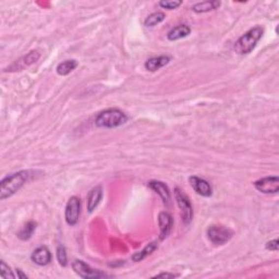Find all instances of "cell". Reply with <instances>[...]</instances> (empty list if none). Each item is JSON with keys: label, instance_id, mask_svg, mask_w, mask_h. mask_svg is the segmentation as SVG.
Masks as SVG:
<instances>
[{"label": "cell", "instance_id": "obj_1", "mask_svg": "<svg viewBox=\"0 0 279 279\" xmlns=\"http://www.w3.org/2000/svg\"><path fill=\"white\" fill-rule=\"evenodd\" d=\"M32 176V171L22 170L12 174L0 182V200L3 201L16 194L21 187L27 184Z\"/></svg>", "mask_w": 279, "mask_h": 279}, {"label": "cell", "instance_id": "obj_2", "mask_svg": "<svg viewBox=\"0 0 279 279\" xmlns=\"http://www.w3.org/2000/svg\"><path fill=\"white\" fill-rule=\"evenodd\" d=\"M128 121V117L118 108H109L100 111L96 116L95 124L99 128L106 129H114L124 124Z\"/></svg>", "mask_w": 279, "mask_h": 279}, {"label": "cell", "instance_id": "obj_3", "mask_svg": "<svg viewBox=\"0 0 279 279\" xmlns=\"http://www.w3.org/2000/svg\"><path fill=\"white\" fill-rule=\"evenodd\" d=\"M264 30L261 27H255L248 30L235 44V52L239 55L250 54L263 36Z\"/></svg>", "mask_w": 279, "mask_h": 279}, {"label": "cell", "instance_id": "obj_4", "mask_svg": "<svg viewBox=\"0 0 279 279\" xmlns=\"http://www.w3.org/2000/svg\"><path fill=\"white\" fill-rule=\"evenodd\" d=\"M71 267H72L73 272L77 274L78 276L81 278L85 279H97V278H106L110 277L106 273H103L98 270H94V268L88 265L85 262L81 260H75L71 264Z\"/></svg>", "mask_w": 279, "mask_h": 279}, {"label": "cell", "instance_id": "obj_5", "mask_svg": "<svg viewBox=\"0 0 279 279\" xmlns=\"http://www.w3.org/2000/svg\"><path fill=\"white\" fill-rule=\"evenodd\" d=\"M175 199L178 207L181 212V218L185 224H190L191 220L193 219V209H192L191 202L184 192H182L179 187L175 189Z\"/></svg>", "mask_w": 279, "mask_h": 279}, {"label": "cell", "instance_id": "obj_6", "mask_svg": "<svg viewBox=\"0 0 279 279\" xmlns=\"http://www.w3.org/2000/svg\"><path fill=\"white\" fill-rule=\"evenodd\" d=\"M40 58V54L37 50H32L28 55H24L23 57L16 60L12 64H10L8 68L4 69V72H17L29 68L30 65L34 64Z\"/></svg>", "mask_w": 279, "mask_h": 279}, {"label": "cell", "instance_id": "obj_7", "mask_svg": "<svg viewBox=\"0 0 279 279\" xmlns=\"http://www.w3.org/2000/svg\"><path fill=\"white\" fill-rule=\"evenodd\" d=\"M207 236L213 245L222 246L231 239L232 231L222 226H212L207 230Z\"/></svg>", "mask_w": 279, "mask_h": 279}, {"label": "cell", "instance_id": "obj_8", "mask_svg": "<svg viewBox=\"0 0 279 279\" xmlns=\"http://www.w3.org/2000/svg\"><path fill=\"white\" fill-rule=\"evenodd\" d=\"M81 214V201L78 196H71L65 206L64 217L69 226L78 224Z\"/></svg>", "mask_w": 279, "mask_h": 279}, {"label": "cell", "instance_id": "obj_9", "mask_svg": "<svg viewBox=\"0 0 279 279\" xmlns=\"http://www.w3.org/2000/svg\"><path fill=\"white\" fill-rule=\"evenodd\" d=\"M253 185L257 191L264 194H275L279 191V178L277 176L258 179Z\"/></svg>", "mask_w": 279, "mask_h": 279}, {"label": "cell", "instance_id": "obj_10", "mask_svg": "<svg viewBox=\"0 0 279 279\" xmlns=\"http://www.w3.org/2000/svg\"><path fill=\"white\" fill-rule=\"evenodd\" d=\"M190 185L193 187V190L197 194H200L204 197H210L213 194V189L211 185L205 179L200 178V177L192 176L189 178Z\"/></svg>", "mask_w": 279, "mask_h": 279}, {"label": "cell", "instance_id": "obj_11", "mask_svg": "<svg viewBox=\"0 0 279 279\" xmlns=\"http://www.w3.org/2000/svg\"><path fill=\"white\" fill-rule=\"evenodd\" d=\"M158 225H159V239L165 240L172 229L174 219L172 216L167 212H161L158 215Z\"/></svg>", "mask_w": 279, "mask_h": 279}, {"label": "cell", "instance_id": "obj_12", "mask_svg": "<svg viewBox=\"0 0 279 279\" xmlns=\"http://www.w3.org/2000/svg\"><path fill=\"white\" fill-rule=\"evenodd\" d=\"M31 260L36 264V265L46 266L52 262L53 255L47 247H39L32 253Z\"/></svg>", "mask_w": 279, "mask_h": 279}, {"label": "cell", "instance_id": "obj_13", "mask_svg": "<svg viewBox=\"0 0 279 279\" xmlns=\"http://www.w3.org/2000/svg\"><path fill=\"white\" fill-rule=\"evenodd\" d=\"M149 186L160 196V199L163 200L164 204L166 206L170 205V191L168 189V186H167L164 182L152 180L149 182Z\"/></svg>", "mask_w": 279, "mask_h": 279}, {"label": "cell", "instance_id": "obj_14", "mask_svg": "<svg viewBox=\"0 0 279 279\" xmlns=\"http://www.w3.org/2000/svg\"><path fill=\"white\" fill-rule=\"evenodd\" d=\"M101 197H103V187H101V186H96L90 191V193L88 195L89 213H93L96 210V207L99 205V203L101 201Z\"/></svg>", "mask_w": 279, "mask_h": 279}, {"label": "cell", "instance_id": "obj_15", "mask_svg": "<svg viewBox=\"0 0 279 279\" xmlns=\"http://www.w3.org/2000/svg\"><path fill=\"white\" fill-rule=\"evenodd\" d=\"M190 33H191V28L189 27V25L180 24L170 30L168 34H167V38L171 40V42H175V40L186 37Z\"/></svg>", "mask_w": 279, "mask_h": 279}, {"label": "cell", "instance_id": "obj_16", "mask_svg": "<svg viewBox=\"0 0 279 279\" xmlns=\"http://www.w3.org/2000/svg\"><path fill=\"white\" fill-rule=\"evenodd\" d=\"M170 62V58L168 56H158V57H153L149 59L145 62L144 67L146 70L151 71V72H155V71L161 69L165 65H167Z\"/></svg>", "mask_w": 279, "mask_h": 279}, {"label": "cell", "instance_id": "obj_17", "mask_svg": "<svg viewBox=\"0 0 279 279\" xmlns=\"http://www.w3.org/2000/svg\"><path fill=\"white\" fill-rule=\"evenodd\" d=\"M78 62L74 59H70V60H65V62L59 63L57 65V73L59 75H62V77H65V75H68L70 72H72V71L78 67Z\"/></svg>", "mask_w": 279, "mask_h": 279}, {"label": "cell", "instance_id": "obj_18", "mask_svg": "<svg viewBox=\"0 0 279 279\" xmlns=\"http://www.w3.org/2000/svg\"><path fill=\"white\" fill-rule=\"evenodd\" d=\"M220 6V1H204V2H199L195 3L193 7H192V10L196 13H205L212 11V10H216L218 9V7Z\"/></svg>", "mask_w": 279, "mask_h": 279}, {"label": "cell", "instance_id": "obj_19", "mask_svg": "<svg viewBox=\"0 0 279 279\" xmlns=\"http://www.w3.org/2000/svg\"><path fill=\"white\" fill-rule=\"evenodd\" d=\"M36 226H37V224L33 220L27 222L22 229L18 232V237L23 241H27L29 239H31L35 229H36Z\"/></svg>", "mask_w": 279, "mask_h": 279}, {"label": "cell", "instance_id": "obj_20", "mask_svg": "<svg viewBox=\"0 0 279 279\" xmlns=\"http://www.w3.org/2000/svg\"><path fill=\"white\" fill-rule=\"evenodd\" d=\"M157 247H158V245H157V242H151L149 243L148 246H146L143 250L140 251V252H136L135 254H133V256H132V260H133L134 262H141L142 260H144L145 257H148L149 255H151L152 253H153Z\"/></svg>", "mask_w": 279, "mask_h": 279}, {"label": "cell", "instance_id": "obj_21", "mask_svg": "<svg viewBox=\"0 0 279 279\" xmlns=\"http://www.w3.org/2000/svg\"><path fill=\"white\" fill-rule=\"evenodd\" d=\"M165 18H166V16H165L164 12H160V11L154 12V13L150 14V16L145 19L144 25L146 28H153V27H155V25L163 22Z\"/></svg>", "mask_w": 279, "mask_h": 279}, {"label": "cell", "instance_id": "obj_22", "mask_svg": "<svg viewBox=\"0 0 279 279\" xmlns=\"http://www.w3.org/2000/svg\"><path fill=\"white\" fill-rule=\"evenodd\" d=\"M0 275H1L2 278H6V279H9V278H11V279H14L17 276L14 275L13 272L11 271V268H10L6 263H4V261H1L0 262Z\"/></svg>", "mask_w": 279, "mask_h": 279}, {"label": "cell", "instance_id": "obj_23", "mask_svg": "<svg viewBox=\"0 0 279 279\" xmlns=\"http://www.w3.org/2000/svg\"><path fill=\"white\" fill-rule=\"evenodd\" d=\"M57 258L58 262L62 266H67L68 265V257H67V253H65V248L63 246H58L57 248Z\"/></svg>", "mask_w": 279, "mask_h": 279}, {"label": "cell", "instance_id": "obj_24", "mask_svg": "<svg viewBox=\"0 0 279 279\" xmlns=\"http://www.w3.org/2000/svg\"><path fill=\"white\" fill-rule=\"evenodd\" d=\"M182 4V1L179 0H164V1L159 2V6L167 10H175Z\"/></svg>", "mask_w": 279, "mask_h": 279}, {"label": "cell", "instance_id": "obj_25", "mask_svg": "<svg viewBox=\"0 0 279 279\" xmlns=\"http://www.w3.org/2000/svg\"><path fill=\"white\" fill-rule=\"evenodd\" d=\"M266 248L267 250H270V251H275L277 252L278 251V239H274V240H271V241H268L266 243Z\"/></svg>", "mask_w": 279, "mask_h": 279}, {"label": "cell", "instance_id": "obj_26", "mask_svg": "<svg viewBox=\"0 0 279 279\" xmlns=\"http://www.w3.org/2000/svg\"><path fill=\"white\" fill-rule=\"evenodd\" d=\"M176 277H178V275L171 273H160L154 276V278H176Z\"/></svg>", "mask_w": 279, "mask_h": 279}, {"label": "cell", "instance_id": "obj_27", "mask_svg": "<svg viewBox=\"0 0 279 279\" xmlns=\"http://www.w3.org/2000/svg\"><path fill=\"white\" fill-rule=\"evenodd\" d=\"M16 271H17V276H18V278H28V276L25 275V274H23L21 270H16Z\"/></svg>", "mask_w": 279, "mask_h": 279}]
</instances>
